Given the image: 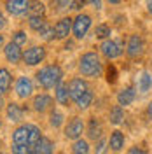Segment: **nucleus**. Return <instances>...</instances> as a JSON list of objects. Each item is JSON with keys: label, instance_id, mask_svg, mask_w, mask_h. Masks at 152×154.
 <instances>
[{"label": "nucleus", "instance_id": "dca6fc26", "mask_svg": "<svg viewBox=\"0 0 152 154\" xmlns=\"http://www.w3.org/2000/svg\"><path fill=\"white\" fill-rule=\"evenodd\" d=\"M53 142L49 140L47 137H40L38 138V142L33 145V149H35V154H53Z\"/></svg>", "mask_w": 152, "mask_h": 154}, {"label": "nucleus", "instance_id": "f257e3e1", "mask_svg": "<svg viewBox=\"0 0 152 154\" xmlns=\"http://www.w3.org/2000/svg\"><path fill=\"white\" fill-rule=\"evenodd\" d=\"M40 128L35 125H21L12 133V144L21 145H35L40 138Z\"/></svg>", "mask_w": 152, "mask_h": 154}, {"label": "nucleus", "instance_id": "7c9ffc66", "mask_svg": "<svg viewBox=\"0 0 152 154\" xmlns=\"http://www.w3.org/2000/svg\"><path fill=\"white\" fill-rule=\"evenodd\" d=\"M49 123H51L53 128H59V126L63 125V114L59 110H53L51 112V117H49Z\"/></svg>", "mask_w": 152, "mask_h": 154}, {"label": "nucleus", "instance_id": "ddd939ff", "mask_svg": "<svg viewBox=\"0 0 152 154\" xmlns=\"http://www.w3.org/2000/svg\"><path fill=\"white\" fill-rule=\"evenodd\" d=\"M143 40L140 35H131L128 40V54L131 58H138L143 53Z\"/></svg>", "mask_w": 152, "mask_h": 154}, {"label": "nucleus", "instance_id": "1a4fd4ad", "mask_svg": "<svg viewBox=\"0 0 152 154\" xmlns=\"http://www.w3.org/2000/svg\"><path fill=\"white\" fill-rule=\"evenodd\" d=\"M30 4H32V0H7L5 9L12 16H21V14H25L28 11Z\"/></svg>", "mask_w": 152, "mask_h": 154}, {"label": "nucleus", "instance_id": "aec40b11", "mask_svg": "<svg viewBox=\"0 0 152 154\" xmlns=\"http://www.w3.org/2000/svg\"><path fill=\"white\" fill-rule=\"evenodd\" d=\"M108 145H110V149H112V151H121V149L124 147V135L121 133L119 130L112 131L110 140H108Z\"/></svg>", "mask_w": 152, "mask_h": 154}, {"label": "nucleus", "instance_id": "cd10ccee", "mask_svg": "<svg viewBox=\"0 0 152 154\" xmlns=\"http://www.w3.org/2000/svg\"><path fill=\"white\" fill-rule=\"evenodd\" d=\"M12 154H35V149H33V145L12 144Z\"/></svg>", "mask_w": 152, "mask_h": 154}, {"label": "nucleus", "instance_id": "de8ad7c7", "mask_svg": "<svg viewBox=\"0 0 152 154\" xmlns=\"http://www.w3.org/2000/svg\"><path fill=\"white\" fill-rule=\"evenodd\" d=\"M59 154H61V152H59Z\"/></svg>", "mask_w": 152, "mask_h": 154}, {"label": "nucleus", "instance_id": "4468645a", "mask_svg": "<svg viewBox=\"0 0 152 154\" xmlns=\"http://www.w3.org/2000/svg\"><path fill=\"white\" fill-rule=\"evenodd\" d=\"M53 98L49 95H46V93H42V95H37L35 98H33V110H37V112H46L47 109H51L53 107Z\"/></svg>", "mask_w": 152, "mask_h": 154}, {"label": "nucleus", "instance_id": "412c9836", "mask_svg": "<svg viewBox=\"0 0 152 154\" xmlns=\"http://www.w3.org/2000/svg\"><path fill=\"white\" fill-rule=\"evenodd\" d=\"M7 119H11L12 123H19L23 119V109L18 103H9L7 105Z\"/></svg>", "mask_w": 152, "mask_h": 154}, {"label": "nucleus", "instance_id": "4c0bfd02", "mask_svg": "<svg viewBox=\"0 0 152 154\" xmlns=\"http://www.w3.org/2000/svg\"><path fill=\"white\" fill-rule=\"evenodd\" d=\"M87 2H91L96 9H102V0H87Z\"/></svg>", "mask_w": 152, "mask_h": 154}, {"label": "nucleus", "instance_id": "58836bf2", "mask_svg": "<svg viewBox=\"0 0 152 154\" xmlns=\"http://www.w3.org/2000/svg\"><path fill=\"white\" fill-rule=\"evenodd\" d=\"M4 26H5V16H4V14L0 12V30L4 28Z\"/></svg>", "mask_w": 152, "mask_h": 154}, {"label": "nucleus", "instance_id": "a19ab883", "mask_svg": "<svg viewBox=\"0 0 152 154\" xmlns=\"http://www.w3.org/2000/svg\"><path fill=\"white\" fill-rule=\"evenodd\" d=\"M147 9H149V12L152 14V0H147Z\"/></svg>", "mask_w": 152, "mask_h": 154}, {"label": "nucleus", "instance_id": "20e7f679", "mask_svg": "<svg viewBox=\"0 0 152 154\" xmlns=\"http://www.w3.org/2000/svg\"><path fill=\"white\" fill-rule=\"evenodd\" d=\"M44 58H46V49L42 48V46H33V48L26 49V51L23 53V61H25L26 65H30V67L42 63Z\"/></svg>", "mask_w": 152, "mask_h": 154}, {"label": "nucleus", "instance_id": "72a5a7b5", "mask_svg": "<svg viewBox=\"0 0 152 154\" xmlns=\"http://www.w3.org/2000/svg\"><path fill=\"white\" fill-rule=\"evenodd\" d=\"M54 4H56V9L61 11V9H67V7H70L72 0H54Z\"/></svg>", "mask_w": 152, "mask_h": 154}, {"label": "nucleus", "instance_id": "c85d7f7f", "mask_svg": "<svg viewBox=\"0 0 152 154\" xmlns=\"http://www.w3.org/2000/svg\"><path fill=\"white\" fill-rule=\"evenodd\" d=\"M95 35H96V38L107 40V38L110 37V26H107V25H98L95 28Z\"/></svg>", "mask_w": 152, "mask_h": 154}, {"label": "nucleus", "instance_id": "79ce46f5", "mask_svg": "<svg viewBox=\"0 0 152 154\" xmlns=\"http://www.w3.org/2000/svg\"><path fill=\"white\" fill-rule=\"evenodd\" d=\"M4 109V100H2V96H0V110Z\"/></svg>", "mask_w": 152, "mask_h": 154}, {"label": "nucleus", "instance_id": "a878e982", "mask_svg": "<svg viewBox=\"0 0 152 154\" xmlns=\"http://www.w3.org/2000/svg\"><path fill=\"white\" fill-rule=\"evenodd\" d=\"M123 119H124L123 107H121V105H115L114 109L110 110V123H112V125H119Z\"/></svg>", "mask_w": 152, "mask_h": 154}, {"label": "nucleus", "instance_id": "9d476101", "mask_svg": "<svg viewBox=\"0 0 152 154\" xmlns=\"http://www.w3.org/2000/svg\"><path fill=\"white\" fill-rule=\"evenodd\" d=\"M32 93H33V82H32V79L26 75L19 77L18 81H16V95L19 98H28Z\"/></svg>", "mask_w": 152, "mask_h": 154}, {"label": "nucleus", "instance_id": "37998d69", "mask_svg": "<svg viewBox=\"0 0 152 154\" xmlns=\"http://www.w3.org/2000/svg\"><path fill=\"white\" fill-rule=\"evenodd\" d=\"M4 46V35H0V48Z\"/></svg>", "mask_w": 152, "mask_h": 154}, {"label": "nucleus", "instance_id": "c9c22d12", "mask_svg": "<svg viewBox=\"0 0 152 154\" xmlns=\"http://www.w3.org/2000/svg\"><path fill=\"white\" fill-rule=\"evenodd\" d=\"M107 75H108V82H115V70H114V67H110V68H108Z\"/></svg>", "mask_w": 152, "mask_h": 154}, {"label": "nucleus", "instance_id": "e433bc0d", "mask_svg": "<svg viewBox=\"0 0 152 154\" xmlns=\"http://www.w3.org/2000/svg\"><path fill=\"white\" fill-rule=\"evenodd\" d=\"M129 154H147V152L143 151L142 147H131L129 149Z\"/></svg>", "mask_w": 152, "mask_h": 154}, {"label": "nucleus", "instance_id": "f03ea898", "mask_svg": "<svg viewBox=\"0 0 152 154\" xmlns=\"http://www.w3.org/2000/svg\"><path fill=\"white\" fill-rule=\"evenodd\" d=\"M37 82L40 84L42 88H46V89H51V88H56L59 82H61V79H63V70L58 67V65H47V67L40 68L37 74Z\"/></svg>", "mask_w": 152, "mask_h": 154}, {"label": "nucleus", "instance_id": "9b49d317", "mask_svg": "<svg viewBox=\"0 0 152 154\" xmlns=\"http://www.w3.org/2000/svg\"><path fill=\"white\" fill-rule=\"evenodd\" d=\"M72 25H74V19L70 18H63L59 19L56 25H54V38H67L72 32Z\"/></svg>", "mask_w": 152, "mask_h": 154}, {"label": "nucleus", "instance_id": "4be33fe9", "mask_svg": "<svg viewBox=\"0 0 152 154\" xmlns=\"http://www.w3.org/2000/svg\"><path fill=\"white\" fill-rule=\"evenodd\" d=\"M93 98H95V93H93V89L89 88L84 95L81 96V98H77V100H75V105L79 107V109H87V107L91 105Z\"/></svg>", "mask_w": 152, "mask_h": 154}, {"label": "nucleus", "instance_id": "f704fd0d", "mask_svg": "<svg viewBox=\"0 0 152 154\" xmlns=\"http://www.w3.org/2000/svg\"><path fill=\"white\" fill-rule=\"evenodd\" d=\"M86 2H87V0H72V4H70V9H74V11L82 9V7L86 5Z\"/></svg>", "mask_w": 152, "mask_h": 154}, {"label": "nucleus", "instance_id": "423d86ee", "mask_svg": "<svg viewBox=\"0 0 152 154\" xmlns=\"http://www.w3.org/2000/svg\"><path fill=\"white\" fill-rule=\"evenodd\" d=\"M100 51H102V54H103L105 58L114 60V58H117V56H121V54H123V46H121V42H115V40L107 38V40L102 42Z\"/></svg>", "mask_w": 152, "mask_h": 154}, {"label": "nucleus", "instance_id": "49530a36", "mask_svg": "<svg viewBox=\"0 0 152 154\" xmlns=\"http://www.w3.org/2000/svg\"><path fill=\"white\" fill-rule=\"evenodd\" d=\"M0 154H2V152H0Z\"/></svg>", "mask_w": 152, "mask_h": 154}, {"label": "nucleus", "instance_id": "b1692460", "mask_svg": "<svg viewBox=\"0 0 152 154\" xmlns=\"http://www.w3.org/2000/svg\"><path fill=\"white\" fill-rule=\"evenodd\" d=\"M44 12H46V5H44L40 0H33V2L30 4V7H28L30 16H44Z\"/></svg>", "mask_w": 152, "mask_h": 154}, {"label": "nucleus", "instance_id": "c756f323", "mask_svg": "<svg viewBox=\"0 0 152 154\" xmlns=\"http://www.w3.org/2000/svg\"><path fill=\"white\" fill-rule=\"evenodd\" d=\"M38 33H40V37L44 38V40H53L54 38V26H51V25H44L42 28L38 30Z\"/></svg>", "mask_w": 152, "mask_h": 154}, {"label": "nucleus", "instance_id": "473e14b6", "mask_svg": "<svg viewBox=\"0 0 152 154\" xmlns=\"http://www.w3.org/2000/svg\"><path fill=\"white\" fill-rule=\"evenodd\" d=\"M12 42H16L18 46L26 44V33H25V32H16V33L12 35Z\"/></svg>", "mask_w": 152, "mask_h": 154}, {"label": "nucleus", "instance_id": "2f4dec72", "mask_svg": "<svg viewBox=\"0 0 152 154\" xmlns=\"http://www.w3.org/2000/svg\"><path fill=\"white\" fill-rule=\"evenodd\" d=\"M108 145V142L105 140V138H98V142H96V145H95V154H105L107 152V147Z\"/></svg>", "mask_w": 152, "mask_h": 154}, {"label": "nucleus", "instance_id": "f8f14e48", "mask_svg": "<svg viewBox=\"0 0 152 154\" xmlns=\"http://www.w3.org/2000/svg\"><path fill=\"white\" fill-rule=\"evenodd\" d=\"M21 46H18L16 42H9L5 48H4V54H5V60L11 61V63H19L23 60V53H21Z\"/></svg>", "mask_w": 152, "mask_h": 154}, {"label": "nucleus", "instance_id": "6e6552de", "mask_svg": "<svg viewBox=\"0 0 152 154\" xmlns=\"http://www.w3.org/2000/svg\"><path fill=\"white\" fill-rule=\"evenodd\" d=\"M89 89V86H87V82H86L84 79H72L70 82H68V91H70V98L75 102L77 98H81V96L84 95L86 91Z\"/></svg>", "mask_w": 152, "mask_h": 154}, {"label": "nucleus", "instance_id": "a211bd4d", "mask_svg": "<svg viewBox=\"0 0 152 154\" xmlns=\"http://www.w3.org/2000/svg\"><path fill=\"white\" fill-rule=\"evenodd\" d=\"M56 100L61 103V105H68L70 103V91H68V84H63L59 82L56 86Z\"/></svg>", "mask_w": 152, "mask_h": 154}, {"label": "nucleus", "instance_id": "c03bdc74", "mask_svg": "<svg viewBox=\"0 0 152 154\" xmlns=\"http://www.w3.org/2000/svg\"><path fill=\"white\" fill-rule=\"evenodd\" d=\"M108 2H110V4H119L121 0H108Z\"/></svg>", "mask_w": 152, "mask_h": 154}, {"label": "nucleus", "instance_id": "7ed1b4c3", "mask_svg": "<svg viewBox=\"0 0 152 154\" xmlns=\"http://www.w3.org/2000/svg\"><path fill=\"white\" fill-rule=\"evenodd\" d=\"M79 70L86 77H98L102 74V60H100V56L96 53L82 54L81 63H79Z\"/></svg>", "mask_w": 152, "mask_h": 154}, {"label": "nucleus", "instance_id": "0eeeda50", "mask_svg": "<svg viewBox=\"0 0 152 154\" xmlns=\"http://www.w3.org/2000/svg\"><path fill=\"white\" fill-rule=\"evenodd\" d=\"M84 131V123L81 117H72V121H68L67 128H65V137L70 140H77L81 138V135Z\"/></svg>", "mask_w": 152, "mask_h": 154}, {"label": "nucleus", "instance_id": "a18cd8bd", "mask_svg": "<svg viewBox=\"0 0 152 154\" xmlns=\"http://www.w3.org/2000/svg\"><path fill=\"white\" fill-rule=\"evenodd\" d=\"M0 147H2V142H0Z\"/></svg>", "mask_w": 152, "mask_h": 154}, {"label": "nucleus", "instance_id": "2eb2a0df", "mask_svg": "<svg viewBox=\"0 0 152 154\" xmlns=\"http://www.w3.org/2000/svg\"><path fill=\"white\" fill-rule=\"evenodd\" d=\"M102 133H103V128H102V123L93 117L91 121H89V126H87V137L91 138V140H98V138H102Z\"/></svg>", "mask_w": 152, "mask_h": 154}, {"label": "nucleus", "instance_id": "bb28decb", "mask_svg": "<svg viewBox=\"0 0 152 154\" xmlns=\"http://www.w3.org/2000/svg\"><path fill=\"white\" fill-rule=\"evenodd\" d=\"M28 25H30V28H32V30L38 32V30L46 25L44 16H30V18H28Z\"/></svg>", "mask_w": 152, "mask_h": 154}, {"label": "nucleus", "instance_id": "5701e85b", "mask_svg": "<svg viewBox=\"0 0 152 154\" xmlns=\"http://www.w3.org/2000/svg\"><path fill=\"white\" fill-rule=\"evenodd\" d=\"M150 88H152V75L143 72L142 75L138 77V91L140 93H147Z\"/></svg>", "mask_w": 152, "mask_h": 154}, {"label": "nucleus", "instance_id": "f3484780", "mask_svg": "<svg viewBox=\"0 0 152 154\" xmlns=\"http://www.w3.org/2000/svg\"><path fill=\"white\" fill-rule=\"evenodd\" d=\"M135 96H136V91H135V88H124L123 91L117 95V102H119V105L121 107H126L129 105L131 102L135 100Z\"/></svg>", "mask_w": 152, "mask_h": 154}, {"label": "nucleus", "instance_id": "393cba45", "mask_svg": "<svg viewBox=\"0 0 152 154\" xmlns=\"http://www.w3.org/2000/svg\"><path fill=\"white\" fill-rule=\"evenodd\" d=\"M72 152L74 154H87L89 152V144L86 140H82V138H77L75 142H74Z\"/></svg>", "mask_w": 152, "mask_h": 154}, {"label": "nucleus", "instance_id": "39448f33", "mask_svg": "<svg viewBox=\"0 0 152 154\" xmlns=\"http://www.w3.org/2000/svg\"><path fill=\"white\" fill-rule=\"evenodd\" d=\"M91 26V16L87 14H79L75 19H74V25H72V32L75 38H84V35L87 33V30Z\"/></svg>", "mask_w": 152, "mask_h": 154}, {"label": "nucleus", "instance_id": "ea45409f", "mask_svg": "<svg viewBox=\"0 0 152 154\" xmlns=\"http://www.w3.org/2000/svg\"><path fill=\"white\" fill-rule=\"evenodd\" d=\"M147 114H149V117L152 119V102L149 103V109H147Z\"/></svg>", "mask_w": 152, "mask_h": 154}, {"label": "nucleus", "instance_id": "6ab92c4d", "mask_svg": "<svg viewBox=\"0 0 152 154\" xmlns=\"http://www.w3.org/2000/svg\"><path fill=\"white\" fill-rule=\"evenodd\" d=\"M11 82H12V77H11V72L7 68H0V96L4 93H7L11 88Z\"/></svg>", "mask_w": 152, "mask_h": 154}]
</instances>
